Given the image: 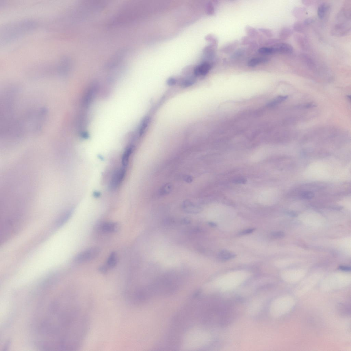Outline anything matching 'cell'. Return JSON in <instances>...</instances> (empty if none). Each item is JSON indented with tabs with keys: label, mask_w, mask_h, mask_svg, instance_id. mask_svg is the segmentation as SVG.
I'll return each mask as SVG.
<instances>
[{
	"label": "cell",
	"mask_w": 351,
	"mask_h": 351,
	"mask_svg": "<svg viewBox=\"0 0 351 351\" xmlns=\"http://www.w3.org/2000/svg\"><path fill=\"white\" fill-rule=\"evenodd\" d=\"M100 250L98 247H92L78 254L74 258V261L78 263H82L91 261L99 255Z\"/></svg>",
	"instance_id": "6da1fadb"
},
{
	"label": "cell",
	"mask_w": 351,
	"mask_h": 351,
	"mask_svg": "<svg viewBox=\"0 0 351 351\" xmlns=\"http://www.w3.org/2000/svg\"><path fill=\"white\" fill-rule=\"evenodd\" d=\"M351 22H336L331 30L332 35L342 37L347 35L350 31Z\"/></svg>",
	"instance_id": "7a4b0ae2"
},
{
	"label": "cell",
	"mask_w": 351,
	"mask_h": 351,
	"mask_svg": "<svg viewBox=\"0 0 351 351\" xmlns=\"http://www.w3.org/2000/svg\"><path fill=\"white\" fill-rule=\"evenodd\" d=\"M270 47L272 48L274 54L288 55L291 54L293 52V46L286 43L279 42Z\"/></svg>",
	"instance_id": "3957f363"
},
{
	"label": "cell",
	"mask_w": 351,
	"mask_h": 351,
	"mask_svg": "<svg viewBox=\"0 0 351 351\" xmlns=\"http://www.w3.org/2000/svg\"><path fill=\"white\" fill-rule=\"evenodd\" d=\"M213 65V63L204 61L195 67L194 70V75L197 76L206 75L212 68Z\"/></svg>",
	"instance_id": "277c9868"
},
{
	"label": "cell",
	"mask_w": 351,
	"mask_h": 351,
	"mask_svg": "<svg viewBox=\"0 0 351 351\" xmlns=\"http://www.w3.org/2000/svg\"><path fill=\"white\" fill-rule=\"evenodd\" d=\"M126 172V168L124 167L115 172L111 182L110 187L112 189H116L121 183L125 177Z\"/></svg>",
	"instance_id": "5b68a950"
},
{
	"label": "cell",
	"mask_w": 351,
	"mask_h": 351,
	"mask_svg": "<svg viewBox=\"0 0 351 351\" xmlns=\"http://www.w3.org/2000/svg\"><path fill=\"white\" fill-rule=\"evenodd\" d=\"M330 10V6L328 3H323L320 4L318 8L317 14L320 19H325Z\"/></svg>",
	"instance_id": "8992f818"
},
{
	"label": "cell",
	"mask_w": 351,
	"mask_h": 351,
	"mask_svg": "<svg viewBox=\"0 0 351 351\" xmlns=\"http://www.w3.org/2000/svg\"><path fill=\"white\" fill-rule=\"evenodd\" d=\"M182 208L186 212L192 214L198 213L200 211V208L199 206L189 201H186L184 202Z\"/></svg>",
	"instance_id": "52a82bcc"
},
{
	"label": "cell",
	"mask_w": 351,
	"mask_h": 351,
	"mask_svg": "<svg viewBox=\"0 0 351 351\" xmlns=\"http://www.w3.org/2000/svg\"><path fill=\"white\" fill-rule=\"evenodd\" d=\"M119 225L116 223L107 222L102 225L101 229L103 231L106 233H114L118 230Z\"/></svg>",
	"instance_id": "ba28073f"
},
{
	"label": "cell",
	"mask_w": 351,
	"mask_h": 351,
	"mask_svg": "<svg viewBox=\"0 0 351 351\" xmlns=\"http://www.w3.org/2000/svg\"><path fill=\"white\" fill-rule=\"evenodd\" d=\"M117 262V254L115 252H112L109 256L105 266L108 270L113 268L116 265Z\"/></svg>",
	"instance_id": "9c48e42d"
},
{
	"label": "cell",
	"mask_w": 351,
	"mask_h": 351,
	"mask_svg": "<svg viewBox=\"0 0 351 351\" xmlns=\"http://www.w3.org/2000/svg\"><path fill=\"white\" fill-rule=\"evenodd\" d=\"M241 43L243 46H248L252 49L257 48L258 46L256 41L248 36L243 37L241 38Z\"/></svg>",
	"instance_id": "30bf717a"
},
{
	"label": "cell",
	"mask_w": 351,
	"mask_h": 351,
	"mask_svg": "<svg viewBox=\"0 0 351 351\" xmlns=\"http://www.w3.org/2000/svg\"><path fill=\"white\" fill-rule=\"evenodd\" d=\"M300 58L302 61L306 66L310 68L313 69L315 67V62L309 55L303 54L300 55Z\"/></svg>",
	"instance_id": "8fae6325"
},
{
	"label": "cell",
	"mask_w": 351,
	"mask_h": 351,
	"mask_svg": "<svg viewBox=\"0 0 351 351\" xmlns=\"http://www.w3.org/2000/svg\"><path fill=\"white\" fill-rule=\"evenodd\" d=\"M239 42L238 41H234L223 47L221 49V51L225 54H229L239 46Z\"/></svg>",
	"instance_id": "7c38bea8"
},
{
	"label": "cell",
	"mask_w": 351,
	"mask_h": 351,
	"mask_svg": "<svg viewBox=\"0 0 351 351\" xmlns=\"http://www.w3.org/2000/svg\"><path fill=\"white\" fill-rule=\"evenodd\" d=\"M133 148L131 146L129 147L125 151L122 158V164L123 167H126L128 165L129 159L132 153Z\"/></svg>",
	"instance_id": "4fadbf2b"
},
{
	"label": "cell",
	"mask_w": 351,
	"mask_h": 351,
	"mask_svg": "<svg viewBox=\"0 0 351 351\" xmlns=\"http://www.w3.org/2000/svg\"><path fill=\"white\" fill-rule=\"evenodd\" d=\"M268 59L264 57H258L251 59L247 63L248 66L251 67H254L257 65L268 62Z\"/></svg>",
	"instance_id": "5bb4252c"
},
{
	"label": "cell",
	"mask_w": 351,
	"mask_h": 351,
	"mask_svg": "<svg viewBox=\"0 0 351 351\" xmlns=\"http://www.w3.org/2000/svg\"><path fill=\"white\" fill-rule=\"evenodd\" d=\"M236 256L234 253L227 250H223L219 252L218 257L219 259L223 261L233 259Z\"/></svg>",
	"instance_id": "9a60e30c"
},
{
	"label": "cell",
	"mask_w": 351,
	"mask_h": 351,
	"mask_svg": "<svg viewBox=\"0 0 351 351\" xmlns=\"http://www.w3.org/2000/svg\"><path fill=\"white\" fill-rule=\"evenodd\" d=\"M295 39L302 48L306 49L307 48L309 45L308 42L305 37L301 35L296 34L295 36Z\"/></svg>",
	"instance_id": "2e32d148"
},
{
	"label": "cell",
	"mask_w": 351,
	"mask_h": 351,
	"mask_svg": "<svg viewBox=\"0 0 351 351\" xmlns=\"http://www.w3.org/2000/svg\"><path fill=\"white\" fill-rule=\"evenodd\" d=\"M245 32L248 36L254 39L259 38L261 36L258 31L251 26H247L245 28Z\"/></svg>",
	"instance_id": "e0dca14e"
},
{
	"label": "cell",
	"mask_w": 351,
	"mask_h": 351,
	"mask_svg": "<svg viewBox=\"0 0 351 351\" xmlns=\"http://www.w3.org/2000/svg\"><path fill=\"white\" fill-rule=\"evenodd\" d=\"M293 33V31L290 28H283L281 30L279 34V37L281 40H286L290 37Z\"/></svg>",
	"instance_id": "ac0fdd59"
},
{
	"label": "cell",
	"mask_w": 351,
	"mask_h": 351,
	"mask_svg": "<svg viewBox=\"0 0 351 351\" xmlns=\"http://www.w3.org/2000/svg\"><path fill=\"white\" fill-rule=\"evenodd\" d=\"M72 213L73 211L72 210L68 211V212L66 213L63 216L61 217V218L59 219L57 221L56 223L57 226L60 227L65 224L69 220L70 218L71 215L72 214Z\"/></svg>",
	"instance_id": "d6986e66"
},
{
	"label": "cell",
	"mask_w": 351,
	"mask_h": 351,
	"mask_svg": "<svg viewBox=\"0 0 351 351\" xmlns=\"http://www.w3.org/2000/svg\"><path fill=\"white\" fill-rule=\"evenodd\" d=\"M149 122L150 118L149 117H146L143 119L139 129V133L140 136H142L145 132L147 128L148 125H149Z\"/></svg>",
	"instance_id": "ffe728a7"
},
{
	"label": "cell",
	"mask_w": 351,
	"mask_h": 351,
	"mask_svg": "<svg viewBox=\"0 0 351 351\" xmlns=\"http://www.w3.org/2000/svg\"><path fill=\"white\" fill-rule=\"evenodd\" d=\"M306 26L303 24V22L298 21L293 24V29L297 32L299 33H303L304 32Z\"/></svg>",
	"instance_id": "44dd1931"
},
{
	"label": "cell",
	"mask_w": 351,
	"mask_h": 351,
	"mask_svg": "<svg viewBox=\"0 0 351 351\" xmlns=\"http://www.w3.org/2000/svg\"><path fill=\"white\" fill-rule=\"evenodd\" d=\"M172 186L170 184H167L163 187L160 190V194L162 195H165L169 194L172 190Z\"/></svg>",
	"instance_id": "7402d4cb"
},
{
	"label": "cell",
	"mask_w": 351,
	"mask_h": 351,
	"mask_svg": "<svg viewBox=\"0 0 351 351\" xmlns=\"http://www.w3.org/2000/svg\"><path fill=\"white\" fill-rule=\"evenodd\" d=\"M258 53L262 54L270 55L274 54L273 51L271 47H262L258 49Z\"/></svg>",
	"instance_id": "603a6c76"
},
{
	"label": "cell",
	"mask_w": 351,
	"mask_h": 351,
	"mask_svg": "<svg viewBox=\"0 0 351 351\" xmlns=\"http://www.w3.org/2000/svg\"><path fill=\"white\" fill-rule=\"evenodd\" d=\"M287 98H288V96H279V97L276 98V99L273 100L272 102L268 104V105L270 106H273L276 105L285 101V100H286L287 99Z\"/></svg>",
	"instance_id": "cb8c5ba5"
},
{
	"label": "cell",
	"mask_w": 351,
	"mask_h": 351,
	"mask_svg": "<svg viewBox=\"0 0 351 351\" xmlns=\"http://www.w3.org/2000/svg\"><path fill=\"white\" fill-rule=\"evenodd\" d=\"M206 40L211 43V44L217 47L218 44V40L216 36L212 34H209L206 37Z\"/></svg>",
	"instance_id": "d4e9b609"
},
{
	"label": "cell",
	"mask_w": 351,
	"mask_h": 351,
	"mask_svg": "<svg viewBox=\"0 0 351 351\" xmlns=\"http://www.w3.org/2000/svg\"><path fill=\"white\" fill-rule=\"evenodd\" d=\"M305 10L304 9L301 7L296 8L293 11V14L295 17L297 18H300L303 17L304 14H305Z\"/></svg>",
	"instance_id": "484cf974"
},
{
	"label": "cell",
	"mask_w": 351,
	"mask_h": 351,
	"mask_svg": "<svg viewBox=\"0 0 351 351\" xmlns=\"http://www.w3.org/2000/svg\"><path fill=\"white\" fill-rule=\"evenodd\" d=\"M258 30L260 32L263 34L264 35L266 36L268 38H272L273 36V32L271 30L263 28H258Z\"/></svg>",
	"instance_id": "4316f807"
},
{
	"label": "cell",
	"mask_w": 351,
	"mask_h": 351,
	"mask_svg": "<svg viewBox=\"0 0 351 351\" xmlns=\"http://www.w3.org/2000/svg\"><path fill=\"white\" fill-rule=\"evenodd\" d=\"M206 12L207 14L210 15H213L215 14V9L213 4L210 1L206 5Z\"/></svg>",
	"instance_id": "83f0119b"
},
{
	"label": "cell",
	"mask_w": 351,
	"mask_h": 351,
	"mask_svg": "<svg viewBox=\"0 0 351 351\" xmlns=\"http://www.w3.org/2000/svg\"><path fill=\"white\" fill-rule=\"evenodd\" d=\"M301 197L305 199L309 200L313 199L315 196V194L312 192L305 191L302 193Z\"/></svg>",
	"instance_id": "f1b7e54d"
},
{
	"label": "cell",
	"mask_w": 351,
	"mask_h": 351,
	"mask_svg": "<svg viewBox=\"0 0 351 351\" xmlns=\"http://www.w3.org/2000/svg\"><path fill=\"white\" fill-rule=\"evenodd\" d=\"M195 82V80L193 78L187 79L184 81L182 83V85L184 87H188L194 84Z\"/></svg>",
	"instance_id": "f546056e"
},
{
	"label": "cell",
	"mask_w": 351,
	"mask_h": 351,
	"mask_svg": "<svg viewBox=\"0 0 351 351\" xmlns=\"http://www.w3.org/2000/svg\"><path fill=\"white\" fill-rule=\"evenodd\" d=\"M280 42H281L280 40L276 39H270L266 41L265 44L267 46H271L277 43Z\"/></svg>",
	"instance_id": "4dcf8cb0"
},
{
	"label": "cell",
	"mask_w": 351,
	"mask_h": 351,
	"mask_svg": "<svg viewBox=\"0 0 351 351\" xmlns=\"http://www.w3.org/2000/svg\"><path fill=\"white\" fill-rule=\"evenodd\" d=\"M245 51L243 49H240L236 52L232 56L234 58H237L243 56L245 53Z\"/></svg>",
	"instance_id": "1f68e13d"
},
{
	"label": "cell",
	"mask_w": 351,
	"mask_h": 351,
	"mask_svg": "<svg viewBox=\"0 0 351 351\" xmlns=\"http://www.w3.org/2000/svg\"><path fill=\"white\" fill-rule=\"evenodd\" d=\"M315 19L314 18L309 17L305 20L303 22L304 25L307 26L310 25L311 24L315 22Z\"/></svg>",
	"instance_id": "d6a6232c"
},
{
	"label": "cell",
	"mask_w": 351,
	"mask_h": 351,
	"mask_svg": "<svg viewBox=\"0 0 351 351\" xmlns=\"http://www.w3.org/2000/svg\"><path fill=\"white\" fill-rule=\"evenodd\" d=\"M272 235L275 238H281L284 236L285 234L282 231H276L273 233Z\"/></svg>",
	"instance_id": "836d02e7"
},
{
	"label": "cell",
	"mask_w": 351,
	"mask_h": 351,
	"mask_svg": "<svg viewBox=\"0 0 351 351\" xmlns=\"http://www.w3.org/2000/svg\"><path fill=\"white\" fill-rule=\"evenodd\" d=\"M176 80L174 78H170L167 81V83L169 86L174 85L176 83Z\"/></svg>",
	"instance_id": "e575fe53"
},
{
	"label": "cell",
	"mask_w": 351,
	"mask_h": 351,
	"mask_svg": "<svg viewBox=\"0 0 351 351\" xmlns=\"http://www.w3.org/2000/svg\"><path fill=\"white\" fill-rule=\"evenodd\" d=\"M254 230H255L254 229H248L241 232V233H240V234L241 235L248 234L253 232L254 231Z\"/></svg>",
	"instance_id": "d590c367"
},
{
	"label": "cell",
	"mask_w": 351,
	"mask_h": 351,
	"mask_svg": "<svg viewBox=\"0 0 351 351\" xmlns=\"http://www.w3.org/2000/svg\"><path fill=\"white\" fill-rule=\"evenodd\" d=\"M339 269L345 272L350 271V267L345 266H340L339 267Z\"/></svg>",
	"instance_id": "8d00e7d4"
},
{
	"label": "cell",
	"mask_w": 351,
	"mask_h": 351,
	"mask_svg": "<svg viewBox=\"0 0 351 351\" xmlns=\"http://www.w3.org/2000/svg\"><path fill=\"white\" fill-rule=\"evenodd\" d=\"M193 180V179L192 176H187L185 178H184V180H185V181H186V182H187V183H191V182H192Z\"/></svg>",
	"instance_id": "74e56055"
},
{
	"label": "cell",
	"mask_w": 351,
	"mask_h": 351,
	"mask_svg": "<svg viewBox=\"0 0 351 351\" xmlns=\"http://www.w3.org/2000/svg\"><path fill=\"white\" fill-rule=\"evenodd\" d=\"M313 1H302V2L304 5H306L307 6H309L313 4Z\"/></svg>",
	"instance_id": "f35d334b"
},
{
	"label": "cell",
	"mask_w": 351,
	"mask_h": 351,
	"mask_svg": "<svg viewBox=\"0 0 351 351\" xmlns=\"http://www.w3.org/2000/svg\"><path fill=\"white\" fill-rule=\"evenodd\" d=\"M93 195L94 197L98 198L100 197L101 195V193L100 192L95 191L93 192Z\"/></svg>",
	"instance_id": "ab89813d"
},
{
	"label": "cell",
	"mask_w": 351,
	"mask_h": 351,
	"mask_svg": "<svg viewBox=\"0 0 351 351\" xmlns=\"http://www.w3.org/2000/svg\"><path fill=\"white\" fill-rule=\"evenodd\" d=\"M288 213V214L289 215H291V216H296V214H295V213L292 212H288V213Z\"/></svg>",
	"instance_id": "60d3db41"
},
{
	"label": "cell",
	"mask_w": 351,
	"mask_h": 351,
	"mask_svg": "<svg viewBox=\"0 0 351 351\" xmlns=\"http://www.w3.org/2000/svg\"><path fill=\"white\" fill-rule=\"evenodd\" d=\"M209 224L212 227H216V224L213 223H209Z\"/></svg>",
	"instance_id": "b9f144b4"
}]
</instances>
